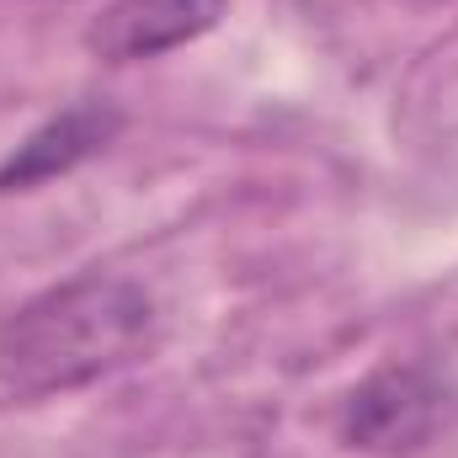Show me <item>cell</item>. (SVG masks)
<instances>
[{"label": "cell", "mask_w": 458, "mask_h": 458, "mask_svg": "<svg viewBox=\"0 0 458 458\" xmlns=\"http://www.w3.org/2000/svg\"><path fill=\"white\" fill-rule=\"evenodd\" d=\"M155 299L113 272H81L0 320V389L48 400L139 362L155 342Z\"/></svg>", "instance_id": "cell-1"}, {"label": "cell", "mask_w": 458, "mask_h": 458, "mask_svg": "<svg viewBox=\"0 0 458 458\" xmlns=\"http://www.w3.org/2000/svg\"><path fill=\"white\" fill-rule=\"evenodd\" d=\"M448 384L427 362L373 368L342 405V443L357 454H411L443 421Z\"/></svg>", "instance_id": "cell-2"}, {"label": "cell", "mask_w": 458, "mask_h": 458, "mask_svg": "<svg viewBox=\"0 0 458 458\" xmlns=\"http://www.w3.org/2000/svg\"><path fill=\"white\" fill-rule=\"evenodd\" d=\"M229 0H113L86 27V48L102 64H139L198 43L219 27Z\"/></svg>", "instance_id": "cell-3"}, {"label": "cell", "mask_w": 458, "mask_h": 458, "mask_svg": "<svg viewBox=\"0 0 458 458\" xmlns=\"http://www.w3.org/2000/svg\"><path fill=\"white\" fill-rule=\"evenodd\" d=\"M123 133V113L113 102H75L48 123H38L5 160H0V198L11 192H38L43 182L70 176L75 165L97 160L107 144Z\"/></svg>", "instance_id": "cell-4"}]
</instances>
